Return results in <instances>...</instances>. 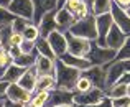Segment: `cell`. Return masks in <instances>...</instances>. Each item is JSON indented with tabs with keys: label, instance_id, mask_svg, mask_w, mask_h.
I'll return each mask as SVG.
<instances>
[{
	"label": "cell",
	"instance_id": "obj_25",
	"mask_svg": "<svg viewBox=\"0 0 130 107\" xmlns=\"http://www.w3.org/2000/svg\"><path fill=\"white\" fill-rule=\"evenodd\" d=\"M36 58H38V51H35V53H22L20 56H17L15 59H13V63L22 66V68H25V69H28V68L35 66Z\"/></svg>",
	"mask_w": 130,
	"mask_h": 107
},
{
	"label": "cell",
	"instance_id": "obj_7",
	"mask_svg": "<svg viewBox=\"0 0 130 107\" xmlns=\"http://www.w3.org/2000/svg\"><path fill=\"white\" fill-rule=\"evenodd\" d=\"M74 94L76 91H68L63 87H54L50 91V97L44 107H56V105H66V104H74Z\"/></svg>",
	"mask_w": 130,
	"mask_h": 107
},
{
	"label": "cell",
	"instance_id": "obj_17",
	"mask_svg": "<svg viewBox=\"0 0 130 107\" xmlns=\"http://www.w3.org/2000/svg\"><path fill=\"white\" fill-rule=\"evenodd\" d=\"M38 26H40V33H41V36H44V38H46L48 35H51L54 30H58L56 10H53V12H48L46 15L41 18V22L38 23Z\"/></svg>",
	"mask_w": 130,
	"mask_h": 107
},
{
	"label": "cell",
	"instance_id": "obj_30",
	"mask_svg": "<svg viewBox=\"0 0 130 107\" xmlns=\"http://www.w3.org/2000/svg\"><path fill=\"white\" fill-rule=\"evenodd\" d=\"M92 87H94V86H92V81L87 78V76L83 74L79 79H77V84H76V89H74V91L76 92H87V91H91Z\"/></svg>",
	"mask_w": 130,
	"mask_h": 107
},
{
	"label": "cell",
	"instance_id": "obj_32",
	"mask_svg": "<svg viewBox=\"0 0 130 107\" xmlns=\"http://www.w3.org/2000/svg\"><path fill=\"white\" fill-rule=\"evenodd\" d=\"M115 59H130V35L127 36V40H125V43L122 44V48L117 51Z\"/></svg>",
	"mask_w": 130,
	"mask_h": 107
},
{
	"label": "cell",
	"instance_id": "obj_35",
	"mask_svg": "<svg viewBox=\"0 0 130 107\" xmlns=\"http://www.w3.org/2000/svg\"><path fill=\"white\" fill-rule=\"evenodd\" d=\"M83 2H84V0H68L66 5H64V8H68V10H69V12L74 15V13L77 12V8L81 7V3H83Z\"/></svg>",
	"mask_w": 130,
	"mask_h": 107
},
{
	"label": "cell",
	"instance_id": "obj_9",
	"mask_svg": "<svg viewBox=\"0 0 130 107\" xmlns=\"http://www.w3.org/2000/svg\"><path fill=\"white\" fill-rule=\"evenodd\" d=\"M95 23H97V40L95 41L101 46H105V38L114 25V17L112 13H102V15L95 17Z\"/></svg>",
	"mask_w": 130,
	"mask_h": 107
},
{
	"label": "cell",
	"instance_id": "obj_49",
	"mask_svg": "<svg viewBox=\"0 0 130 107\" xmlns=\"http://www.w3.org/2000/svg\"><path fill=\"white\" fill-rule=\"evenodd\" d=\"M128 96H130V84H128Z\"/></svg>",
	"mask_w": 130,
	"mask_h": 107
},
{
	"label": "cell",
	"instance_id": "obj_28",
	"mask_svg": "<svg viewBox=\"0 0 130 107\" xmlns=\"http://www.w3.org/2000/svg\"><path fill=\"white\" fill-rule=\"evenodd\" d=\"M40 36H41L40 26L35 25V23H30V25L25 28V32H23V38H25V40H30V41H36Z\"/></svg>",
	"mask_w": 130,
	"mask_h": 107
},
{
	"label": "cell",
	"instance_id": "obj_33",
	"mask_svg": "<svg viewBox=\"0 0 130 107\" xmlns=\"http://www.w3.org/2000/svg\"><path fill=\"white\" fill-rule=\"evenodd\" d=\"M15 15L8 12V8H2L0 7V26H5V25H10L13 22Z\"/></svg>",
	"mask_w": 130,
	"mask_h": 107
},
{
	"label": "cell",
	"instance_id": "obj_22",
	"mask_svg": "<svg viewBox=\"0 0 130 107\" xmlns=\"http://www.w3.org/2000/svg\"><path fill=\"white\" fill-rule=\"evenodd\" d=\"M105 96L110 99H119V97H124V96H128V84H125L122 81L115 82L114 86L105 89Z\"/></svg>",
	"mask_w": 130,
	"mask_h": 107
},
{
	"label": "cell",
	"instance_id": "obj_3",
	"mask_svg": "<svg viewBox=\"0 0 130 107\" xmlns=\"http://www.w3.org/2000/svg\"><path fill=\"white\" fill-rule=\"evenodd\" d=\"M73 35L86 38V40L95 41L97 40V23H95V15H87L86 18L77 20L69 30Z\"/></svg>",
	"mask_w": 130,
	"mask_h": 107
},
{
	"label": "cell",
	"instance_id": "obj_14",
	"mask_svg": "<svg viewBox=\"0 0 130 107\" xmlns=\"http://www.w3.org/2000/svg\"><path fill=\"white\" fill-rule=\"evenodd\" d=\"M35 7V15H33V23L38 25L41 18L48 12H53L58 7V0H31Z\"/></svg>",
	"mask_w": 130,
	"mask_h": 107
},
{
	"label": "cell",
	"instance_id": "obj_23",
	"mask_svg": "<svg viewBox=\"0 0 130 107\" xmlns=\"http://www.w3.org/2000/svg\"><path fill=\"white\" fill-rule=\"evenodd\" d=\"M54 87H58L54 74L38 76V81H36V91H53Z\"/></svg>",
	"mask_w": 130,
	"mask_h": 107
},
{
	"label": "cell",
	"instance_id": "obj_4",
	"mask_svg": "<svg viewBox=\"0 0 130 107\" xmlns=\"http://www.w3.org/2000/svg\"><path fill=\"white\" fill-rule=\"evenodd\" d=\"M107 69V82H105V89L114 86L119 82L127 72H130V59H115L110 64H105Z\"/></svg>",
	"mask_w": 130,
	"mask_h": 107
},
{
	"label": "cell",
	"instance_id": "obj_10",
	"mask_svg": "<svg viewBox=\"0 0 130 107\" xmlns=\"http://www.w3.org/2000/svg\"><path fill=\"white\" fill-rule=\"evenodd\" d=\"M83 74L91 79L94 87L105 91V82H107V69H105V66H91L89 69L83 71Z\"/></svg>",
	"mask_w": 130,
	"mask_h": 107
},
{
	"label": "cell",
	"instance_id": "obj_51",
	"mask_svg": "<svg viewBox=\"0 0 130 107\" xmlns=\"http://www.w3.org/2000/svg\"><path fill=\"white\" fill-rule=\"evenodd\" d=\"M128 107H130V105H128Z\"/></svg>",
	"mask_w": 130,
	"mask_h": 107
},
{
	"label": "cell",
	"instance_id": "obj_43",
	"mask_svg": "<svg viewBox=\"0 0 130 107\" xmlns=\"http://www.w3.org/2000/svg\"><path fill=\"white\" fill-rule=\"evenodd\" d=\"M10 3H12V0H0V7L2 8H8Z\"/></svg>",
	"mask_w": 130,
	"mask_h": 107
},
{
	"label": "cell",
	"instance_id": "obj_47",
	"mask_svg": "<svg viewBox=\"0 0 130 107\" xmlns=\"http://www.w3.org/2000/svg\"><path fill=\"white\" fill-rule=\"evenodd\" d=\"M25 107H35V105H33V104H30V102H28V104H25Z\"/></svg>",
	"mask_w": 130,
	"mask_h": 107
},
{
	"label": "cell",
	"instance_id": "obj_2",
	"mask_svg": "<svg viewBox=\"0 0 130 107\" xmlns=\"http://www.w3.org/2000/svg\"><path fill=\"white\" fill-rule=\"evenodd\" d=\"M115 56H117V50L109 46H101L97 41H92L87 59L92 63V66H105V64H110L112 61H115Z\"/></svg>",
	"mask_w": 130,
	"mask_h": 107
},
{
	"label": "cell",
	"instance_id": "obj_16",
	"mask_svg": "<svg viewBox=\"0 0 130 107\" xmlns=\"http://www.w3.org/2000/svg\"><path fill=\"white\" fill-rule=\"evenodd\" d=\"M56 23L59 32L68 33L71 30V26L76 23V18L68 8H61V10H56Z\"/></svg>",
	"mask_w": 130,
	"mask_h": 107
},
{
	"label": "cell",
	"instance_id": "obj_45",
	"mask_svg": "<svg viewBox=\"0 0 130 107\" xmlns=\"http://www.w3.org/2000/svg\"><path fill=\"white\" fill-rule=\"evenodd\" d=\"M56 107H77V105H74V104H66V105H56Z\"/></svg>",
	"mask_w": 130,
	"mask_h": 107
},
{
	"label": "cell",
	"instance_id": "obj_34",
	"mask_svg": "<svg viewBox=\"0 0 130 107\" xmlns=\"http://www.w3.org/2000/svg\"><path fill=\"white\" fill-rule=\"evenodd\" d=\"M20 48H22V53H35L36 51L35 41H30V40H23V43L20 44Z\"/></svg>",
	"mask_w": 130,
	"mask_h": 107
},
{
	"label": "cell",
	"instance_id": "obj_21",
	"mask_svg": "<svg viewBox=\"0 0 130 107\" xmlns=\"http://www.w3.org/2000/svg\"><path fill=\"white\" fill-rule=\"evenodd\" d=\"M25 71H26L25 68H22V66H18V64L12 63L5 69L2 79H3V81H7V82H10V84H12V82H18L20 79H22V76H23V72H25Z\"/></svg>",
	"mask_w": 130,
	"mask_h": 107
},
{
	"label": "cell",
	"instance_id": "obj_39",
	"mask_svg": "<svg viewBox=\"0 0 130 107\" xmlns=\"http://www.w3.org/2000/svg\"><path fill=\"white\" fill-rule=\"evenodd\" d=\"M8 86H10V82H7V81H3V79H0V97H7Z\"/></svg>",
	"mask_w": 130,
	"mask_h": 107
},
{
	"label": "cell",
	"instance_id": "obj_46",
	"mask_svg": "<svg viewBox=\"0 0 130 107\" xmlns=\"http://www.w3.org/2000/svg\"><path fill=\"white\" fill-rule=\"evenodd\" d=\"M5 99H7V97H0V107H2L3 102H5Z\"/></svg>",
	"mask_w": 130,
	"mask_h": 107
},
{
	"label": "cell",
	"instance_id": "obj_18",
	"mask_svg": "<svg viewBox=\"0 0 130 107\" xmlns=\"http://www.w3.org/2000/svg\"><path fill=\"white\" fill-rule=\"evenodd\" d=\"M36 72L38 76H44V74H54L56 71V59H51L48 56H43V54H38L35 63Z\"/></svg>",
	"mask_w": 130,
	"mask_h": 107
},
{
	"label": "cell",
	"instance_id": "obj_5",
	"mask_svg": "<svg viewBox=\"0 0 130 107\" xmlns=\"http://www.w3.org/2000/svg\"><path fill=\"white\" fill-rule=\"evenodd\" d=\"M66 38H68V51H69L71 54H74V56H81V58H87L89 51H91V46H92L91 40L76 36V35H73L71 32L66 33Z\"/></svg>",
	"mask_w": 130,
	"mask_h": 107
},
{
	"label": "cell",
	"instance_id": "obj_24",
	"mask_svg": "<svg viewBox=\"0 0 130 107\" xmlns=\"http://www.w3.org/2000/svg\"><path fill=\"white\" fill-rule=\"evenodd\" d=\"M35 44H36V51H38V54L48 56V58H51V59H56V54H54V51H53V48H51L48 38L40 36L38 40L35 41Z\"/></svg>",
	"mask_w": 130,
	"mask_h": 107
},
{
	"label": "cell",
	"instance_id": "obj_48",
	"mask_svg": "<svg viewBox=\"0 0 130 107\" xmlns=\"http://www.w3.org/2000/svg\"><path fill=\"white\" fill-rule=\"evenodd\" d=\"M127 13H128V15H130V7H128V8H127Z\"/></svg>",
	"mask_w": 130,
	"mask_h": 107
},
{
	"label": "cell",
	"instance_id": "obj_40",
	"mask_svg": "<svg viewBox=\"0 0 130 107\" xmlns=\"http://www.w3.org/2000/svg\"><path fill=\"white\" fill-rule=\"evenodd\" d=\"M23 35L22 33H13V36H12V44H17V46H20V44L23 43Z\"/></svg>",
	"mask_w": 130,
	"mask_h": 107
},
{
	"label": "cell",
	"instance_id": "obj_8",
	"mask_svg": "<svg viewBox=\"0 0 130 107\" xmlns=\"http://www.w3.org/2000/svg\"><path fill=\"white\" fill-rule=\"evenodd\" d=\"M8 12L15 17H22L25 20H30L33 23V15H35V7L31 0H12L8 7Z\"/></svg>",
	"mask_w": 130,
	"mask_h": 107
},
{
	"label": "cell",
	"instance_id": "obj_44",
	"mask_svg": "<svg viewBox=\"0 0 130 107\" xmlns=\"http://www.w3.org/2000/svg\"><path fill=\"white\" fill-rule=\"evenodd\" d=\"M66 2H68V0H58V7H56V10H61V8H64Z\"/></svg>",
	"mask_w": 130,
	"mask_h": 107
},
{
	"label": "cell",
	"instance_id": "obj_15",
	"mask_svg": "<svg viewBox=\"0 0 130 107\" xmlns=\"http://www.w3.org/2000/svg\"><path fill=\"white\" fill-rule=\"evenodd\" d=\"M127 36L128 35H125V33L114 23V25H112V28H110V32H109V35H107V38H105V46L114 48V50L119 51L122 48V44L125 43Z\"/></svg>",
	"mask_w": 130,
	"mask_h": 107
},
{
	"label": "cell",
	"instance_id": "obj_26",
	"mask_svg": "<svg viewBox=\"0 0 130 107\" xmlns=\"http://www.w3.org/2000/svg\"><path fill=\"white\" fill-rule=\"evenodd\" d=\"M114 0H92V15H102V13H110Z\"/></svg>",
	"mask_w": 130,
	"mask_h": 107
},
{
	"label": "cell",
	"instance_id": "obj_1",
	"mask_svg": "<svg viewBox=\"0 0 130 107\" xmlns=\"http://www.w3.org/2000/svg\"><path fill=\"white\" fill-rule=\"evenodd\" d=\"M83 76V71L76 69L73 66H68L66 63L56 58V71H54V78H56L58 87L68 89V91H74L77 84V79Z\"/></svg>",
	"mask_w": 130,
	"mask_h": 107
},
{
	"label": "cell",
	"instance_id": "obj_6",
	"mask_svg": "<svg viewBox=\"0 0 130 107\" xmlns=\"http://www.w3.org/2000/svg\"><path fill=\"white\" fill-rule=\"evenodd\" d=\"M105 97V91L99 87H92L87 92H76L74 94V105L77 107H92Z\"/></svg>",
	"mask_w": 130,
	"mask_h": 107
},
{
	"label": "cell",
	"instance_id": "obj_11",
	"mask_svg": "<svg viewBox=\"0 0 130 107\" xmlns=\"http://www.w3.org/2000/svg\"><path fill=\"white\" fill-rule=\"evenodd\" d=\"M48 41H50L51 48H53L56 58H61L64 53H68V38L66 33L59 32V30H54L51 35H48Z\"/></svg>",
	"mask_w": 130,
	"mask_h": 107
},
{
	"label": "cell",
	"instance_id": "obj_38",
	"mask_svg": "<svg viewBox=\"0 0 130 107\" xmlns=\"http://www.w3.org/2000/svg\"><path fill=\"white\" fill-rule=\"evenodd\" d=\"M7 51H8V53L12 54V58H13V59H15L17 56H20V54H22V48H20V46H17V44H12V46H10Z\"/></svg>",
	"mask_w": 130,
	"mask_h": 107
},
{
	"label": "cell",
	"instance_id": "obj_27",
	"mask_svg": "<svg viewBox=\"0 0 130 107\" xmlns=\"http://www.w3.org/2000/svg\"><path fill=\"white\" fill-rule=\"evenodd\" d=\"M12 36H13V28H12V23L5 26H0V46L8 50L12 46Z\"/></svg>",
	"mask_w": 130,
	"mask_h": 107
},
{
	"label": "cell",
	"instance_id": "obj_50",
	"mask_svg": "<svg viewBox=\"0 0 130 107\" xmlns=\"http://www.w3.org/2000/svg\"><path fill=\"white\" fill-rule=\"evenodd\" d=\"M0 79H2V78H0Z\"/></svg>",
	"mask_w": 130,
	"mask_h": 107
},
{
	"label": "cell",
	"instance_id": "obj_19",
	"mask_svg": "<svg viewBox=\"0 0 130 107\" xmlns=\"http://www.w3.org/2000/svg\"><path fill=\"white\" fill-rule=\"evenodd\" d=\"M63 63H66L68 66H73L76 68V69H81V71H86L89 68L92 66V63L87 59V58H81V56H74V54H71L69 51L68 53H64L63 56L59 58Z\"/></svg>",
	"mask_w": 130,
	"mask_h": 107
},
{
	"label": "cell",
	"instance_id": "obj_41",
	"mask_svg": "<svg viewBox=\"0 0 130 107\" xmlns=\"http://www.w3.org/2000/svg\"><path fill=\"white\" fill-rule=\"evenodd\" d=\"M2 107H25V104H20V102L10 101V99H5V102L2 104Z\"/></svg>",
	"mask_w": 130,
	"mask_h": 107
},
{
	"label": "cell",
	"instance_id": "obj_31",
	"mask_svg": "<svg viewBox=\"0 0 130 107\" xmlns=\"http://www.w3.org/2000/svg\"><path fill=\"white\" fill-rule=\"evenodd\" d=\"M30 20H25V18H22V17H15L13 18V22H12V28H13V33H22L23 35V32H25V28L30 25Z\"/></svg>",
	"mask_w": 130,
	"mask_h": 107
},
{
	"label": "cell",
	"instance_id": "obj_37",
	"mask_svg": "<svg viewBox=\"0 0 130 107\" xmlns=\"http://www.w3.org/2000/svg\"><path fill=\"white\" fill-rule=\"evenodd\" d=\"M92 107H115V105H114V101H112L110 97H107V96H105V97L102 99L99 104H95V105H92Z\"/></svg>",
	"mask_w": 130,
	"mask_h": 107
},
{
	"label": "cell",
	"instance_id": "obj_12",
	"mask_svg": "<svg viewBox=\"0 0 130 107\" xmlns=\"http://www.w3.org/2000/svg\"><path fill=\"white\" fill-rule=\"evenodd\" d=\"M31 97H33V92L26 91V89L22 87L18 82H12V84L8 86L7 99H10V101L20 102V104H28V102H31Z\"/></svg>",
	"mask_w": 130,
	"mask_h": 107
},
{
	"label": "cell",
	"instance_id": "obj_13",
	"mask_svg": "<svg viewBox=\"0 0 130 107\" xmlns=\"http://www.w3.org/2000/svg\"><path fill=\"white\" fill-rule=\"evenodd\" d=\"M110 13L114 17V23L125 33V35H130V15L127 13V10L120 8L117 3H112V8H110Z\"/></svg>",
	"mask_w": 130,
	"mask_h": 107
},
{
	"label": "cell",
	"instance_id": "obj_36",
	"mask_svg": "<svg viewBox=\"0 0 130 107\" xmlns=\"http://www.w3.org/2000/svg\"><path fill=\"white\" fill-rule=\"evenodd\" d=\"M114 101L115 107H128L130 105V96H124V97H119V99H112Z\"/></svg>",
	"mask_w": 130,
	"mask_h": 107
},
{
	"label": "cell",
	"instance_id": "obj_29",
	"mask_svg": "<svg viewBox=\"0 0 130 107\" xmlns=\"http://www.w3.org/2000/svg\"><path fill=\"white\" fill-rule=\"evenodd\" d=\"M48 97H50V91H36V94L31 97V102L35 107H44L48 102Z\"/></svg>",
	"mask_w": 130,
	"mask_h": 107
},
{
	"label": "cell",
	"instance_id": "obj_20",
	"mask_svg": "<svg viewBox=\"0 0 130 107\" xmlns=\"http://www.w3.org/2000/svg\"><path fill=\"white\" fill-rule=\"evenodd\" d=\"M36 81H38V72H36L35 66H31L23 72V76L18 81V84L22 86V87H25L26 91L33 92V91H36Z\"/></svg>",
	"mask_w": 130,
	"mask_h": 107
},
{
	"label": "cell",
	"instance_id": "obj_42",
	"mask_svg": "<svg viewBox=\"0 0 130 107\" xmlns=\"http://www.w3.org/2000/svg\"><path fill=\"white\" fill-rule=\"evenodd\" d=\"M115 3H117L120 8H124V10H127L128 7H130V0H114Z\"/></svg>",
	"mask_w": 130,
	"mask_h": 107
}]
</instances>
